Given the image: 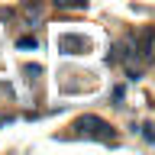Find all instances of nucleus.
Returning <instances> with one entry per match:
<instances>
[{"label": "nucleus", "mask_w": 155, "mask_h": 155, "mask_svg": "<svg viewBox=\"0 0 155 155\" xmlns=\"http://www.w3.org/2000/svg\"><path fill=\"white\" fill-rule=\"evenodd\" d=\"M74 129H78V136H84V139H97V142H113V139H116L113 126L107 123V120H100V116H94V113L78 116Z\"/></svg>", "instance_id": "f257e3e1"}, {"label": "nucleus", "mask_w": 155, "mask_h": 155, "mask_svg": "<svg viewBox=\"0 0 155 155\" xmlns=\"http://www.w3.org/2000/svg\"><path fill=\"white\" fill-rule=\"evenodd\" d=\"M55 48L61 55H84L91 48V39L81 36V32H58L55 36Z\"/></svg>", "instance_id": "f03ea898"}, {"label": "nucleus", "mask_w": 155, "mask_h": 155, "mask_svg": "<svg viewBox=\"0 0 155 155\" xmlns=\"http://www.w3.org/2000/svg\"><path fill=\"white\" fill-rule=\"evenodd\" d=\"M58 10H84L87 7V0H52Z\"/></svg>", "instance_id": "7ed1b4c3"}, {"label": "nucleus", "mask_w": 155, "mask_h": 155, "mask_svg": "<svg viewBox=\"0 0 155 155\" xmlns=\"http://www.w3.org/2000/svg\"><path fill=\"white\" fill-rule=\"evenodd\" d=\"M16 48H23V52H29V48H32V52H36L39 42H36V36H23V39H16Z\"/></svg>", "instance_id": "20e7f679"}, {"label": "nucleus", "mask_w": 155, "mask_h": 155, "mask_svg": "<svg viewBox=\"0 0 155 155\" xmlns=\"http://www.w3.org/2000/svg\"><path fill=\"white\" fill-rule=\"evenodd\" d=\"M142 136H145V139H149V142H155V129H152V126H149V123L142 126Z\"/></svg>", "instance_id": "39448f33"}]
</instances>
